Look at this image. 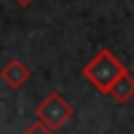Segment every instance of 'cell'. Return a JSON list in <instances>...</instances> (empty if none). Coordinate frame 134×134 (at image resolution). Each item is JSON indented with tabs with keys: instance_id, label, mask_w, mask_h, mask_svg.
I'll return each instance as SVG.
<instances>
[{
	"instance_id": "1",
	"label": "cell",
	"mask_w": 134,
	"mask_h": 134,
	"mask_svg": "<svg viewBox=\"0 0 134 134\" xmlns=\"http://www.w3.org/2000/svg\"><path fill=\"white\" fill-rule=\"evenodd\" d=\"M124 71H126V65L109 48H100L98 52H94V57L82 67V75L100 94H109V88Z\"/></svg>"
},
{
	"instance_id": "2",
	"label": "cell",
	"mask_w": 134,
	"mask_h": 134,
	"mask_svg": "<svg viewBox=\"0 0 134 134\" xmlns=\"http://www.w3.org/2000/svg\"><path fill=\"white\" fill-rule=\"evenodd\" d=\"M36 121H40L44 128H48L50 132L63 128L71 117H73V107L71 103H67V98H63L59 92H50L44 96V100L36 107Z\"/></svg>"
},
{
	"instance_id": "4",
	"label": "cell",
	"mask_w": 134,
	"mask_h": 134,
	"mask_svg": "<svg viewBox=\"0 0 134 134\" xmlns=\"http://www.w3.org/2000/svg\"><path fill=\"white\" fill-rule=\"evenodd\" d=\"M109 96H111L115 103H119V105L128 103V100L134 96V77H132V73H130L128 69L113 82V86L109 88Z\"/></svg>"
},
{
	"instance_id": "3",
	"label": "cell",
	"mask_w": 134,
	"mask_h": 134,
	"mask_svg": "<svg viewBox=\"0 0 134 134\" xmlns=\"http://www.w3.org/2000/svg\"><path fill=\"white\" fill-rule=\"evenodd\" d=\"M29 77H31L29 67H27L23 61H19V59H10V61L2 67V71H0V80H2L8 88H13V90L23 88Z\"/></svg>"
},
{
	"instance_id": "5",
	"label": "cell",
	"mask_w": 134,
	"mask_h": 134,
	"mask_svg": "<svg viewBox=\"0 0 134 134\" xmlns=\"http://www.w3.org/2000/svg\"><path fill=\"white\" fill-rule=\"evenodd\" d=\"M21 134H52V132H50L48 128H44L40 121H34V124H31V126H27Z\"/></svg>"
},
{
	"instance_id": "6",
	"label": "cell",
	"mask_w": 134,
	"mask_h": 134,
	"mask_svg": "<svg viewBox=\"0 0 134 134\" xmlns=\"http://www.w3.org/2000/svg\"><path fill=\"white\" fill-rule=\"evenodd\" d=\"M15 2H17L19 6H29V4L34 2V0H15Z\"/></svg>"
}]
</instances>
